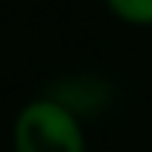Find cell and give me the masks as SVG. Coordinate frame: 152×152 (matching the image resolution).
Instances as JSON below:
<instances>
[{
    "instance_id": "3",
    "label": "cell",
    "mask_w": 152,
    "mask_h": 152,
    "mask_svg": "<svg viewBox=\"0 0 152 152\" xmlns=\"http://www.w3.org/2000/svg\"><path fill=\"white\" fill-rule=\"evenodd\" d=\"M112 12H118L121 19L134 25H149L152 22V0H115Z\"/></svg>"
},
{
    "instance_id": "1",
    "label": "cell",
    "mask_w": 152,
    "mask_h": 152,
    "mask_svg": "<svg viewBox=\"0 0 152 152\" xmlns=\"http://www.w3.org/2000/svg\"><path fill=\"white\" fill-rule=\"evenodd\" d=\"M16 152H84V130L78 118L47 96L25 102L12 121Z\"/></svg>"
},
{
    "instance_id": "2",
    "label": "cell",
    "mask_w": 152,
    "mask_h": 152,
    "mask_svg": "<svg viewBox=\"0 0 152 152\" xmlns=\"http://www.w3.org/2000/svg\"><path fill=\"white\" fill-rule=\"evenodd\" d=\"M44 96L78 118V115H93L106 109L112 102V84L102 81L99 75H68L53 81Z\"/></svg>"
}]
</instances>
